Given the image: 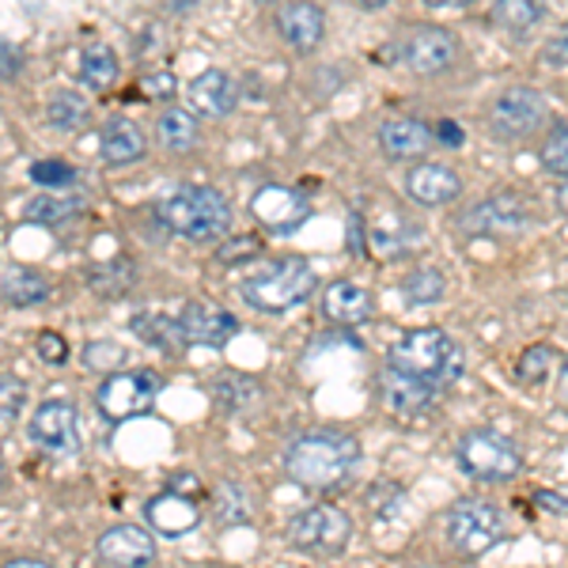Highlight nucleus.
<instances>
[{"label":"nucleus","instance_id":"f257e3e1","mask_svg":"<svg viewBox=\"0 0 568 568\" xmlns=\"http://www.w3.org/2000/svg\"><path fill=\"white\" fill-rule=\"evenodd\" d=\"M361 463V439L337 428H315L292 439L288 455H284V470L292 481L307 485V489H329V485L345 481Z\"/></svg>","mask_w":568,"mask_h":568},{"label":"nucleus","instance_id":"f03ea898","mask_svg":"<svg viewBox=\"0 0 568 568\" xmlns=\"http://www.w3.org/2000/svg\"><path fill=\"white\" fill-rule=\"evenodd\" d=\"M387 368L402 372V375H414V379H425V383H433V387L447 390L463 375L466 361H463V349L444 334V329L425 326V329H409V334H402L398 342L390 345Z\"/></svg>","mask_w":568,"mask_h":568},{"label":"nucleus","instance_id":"7ed1b4c3","mask_svg":"<svg viewBox=\"0 0 568 568\" xmlns=\"http://www.w3.org/2000/svg\"><path fill=\"white\" fill-rule=\"evenodd\" d=\"M160 216L175 235L197 240V243L227 235V227H232V205H227V197L213 186L175 190V194L160 205Z\"/></svg>","mask_w":568,"mask_h":568},{"label":"nucleus","instance_id":"20e7f679","mask_svg":"<svg viewBox=\"0 0 568 568\" xmlns=\"http://www.w3.org/2000/svg\"><path fill=\"white\" fill-rule=\"evenodd\" d=\"M315 288V270L304 258H277L243 281V300L262 315H284Z\"/></svg>","mask_w":568,"mask_h":568},{"label":"nucleus","instance_id":"39448f33","mask_svg":"<svg viewBox=\"0 0 568 568\" xmlns=\"http://www.w3.org/2000/svg\"><path fill=\"white\" fill-rule=\"evenodd\" d=\"M353 538V519L349 511L334 508V504H311V508L296 511L288 519V542L300 554L311 557H337L345 554Z\"/></svg>","mask_w":568,"mask_h":568},{"label":"nucleus","instance_id":"423d86ee","mask_svg":"<svg viewBox=\"0 0 568 568\" xmlns=\"http://www.w3.org/2000/svg\"><path fill=\"white\" fill-rule=\"evenodd\" d=\"M459 466L470 478L500 485L524 470V455L497 428H474V433H466L459 439Z\"/></svg>","mask_w":568,"mask_h":568},{"label":"nucleus","instance_id":"0eeeda50","mask_svg":"<svg viewBox=\"0 0 568 568\" xmlns=\"http://www.w3.org/2000/svg\"><path fill=\"white\" fill-rule=\"evenodd\" d=\"M447 542L463 557H485L504 538V516L489 500H459L447 511Z\"/></svg>","mask_w":568,"mask_h":568},{"label":"nucleus","instance_id":"6e6552de","mask_svg":"<svg viewBox=\"0 0 568 568\" xmlns=\"http://www.w3.org/2000/svg\"><path fill=\"white\" fill-rule=\"evenodd\" d=\"M155 394H160V375L155 372H149V368L114 372V375H106V383L99 387L95 406L110 425H122V420L149 414Z\"/></svg>","mask_w":568,"mask_h":568},{"label":"nucleus","instance_id":"1a4fd4ad","mask_svg":"<svg viewBox=\"0 0 568 568\" xmlns=\"http://www.w3.org/2000/svg\"><path fill=\"white\" fill-rule=\"evenodd\" d=\"M398 61L417 77H436V72H447L459 61V39L447 27H409L398 39Z\"/></svg>","mask_w":568,"mask_h":568},{"label":"nucleus","instance_id":"9d476101","mask_svg":"<svg viewBox=\"0 0 568 568\" xmlns=\"http://www.w3.org/2000/svg\"><path fill=\"white\" fill-rule=\"evenodd\" d=\"M542 122H546V95L535 88L504 91L489 110V130L497 141H519V136H530Z\"/></svg>","mask_w":568,"mask_h":568},{"label":"nucleus","instance_id":"9b49d317","mask_svg":"<svg viewBox=\"0 0 568 568\" xmlns=\"http://www.w3.org/2000/svg\"><path fill=\"white\" fill-rule=\"evenodd\" d=\"M251 213L265 232L292 235V232H300V224L311 216V201L307 194H300V190H292V186H262L251 201Z\"/></svg>","mask_w":568,"mask_h":568},{"label":"nucleus","instance_id":"f8f14e48","mask_svg":"<svg viewBox=\"0 0 568 568\" xmlns=\"http://www.w3.org/2000/svg\"><path fill=\"white\" fill-rule=\"evenodd\" d=\"M527 205L519 201L511 190H500V194L478 201V205L470 209V213H463L455 224L463 227V232L470 235H504V232H524L527 227Z\"/></svg>","mask_w":568,"mask_h":568},{"label":"nucleus","instance_id":"ddd939ff","mask_svg":"<svg viewBox=\"0 0 568 568\" xmlns=\"http://www.w3.org/2000/svg\"><path fill=\"white\" fill-rule=\"evenodd\" d=\"M175 323L182 329V342L205 345V349H220V345H227L235 337V329H240L232 311L209 304V300H194V304H186Z\"/></svg>","mask_w":568,"mask_h":568},{"label":"nucleus","instance_id":"4468645a","mask_svg":"<svg viewBox=\"0 0 568 568\" xmlns=\"http://www.w3.org/2000/svg\"><path fill=\"white\" fill-rule=\"evenodd\" d=\"M31 439L50 455L77 452V406L69 398H50L34 409Z\"/></svg>","mask_w":568,"mask_h":568},{"label":"nucleus","instance_id":"2eb2a0df","mask_svg":"<svg viewBox=\"0 0 568 568\" xmlns=\"http://www.w3.org/2000/svg\"><path fill=\"white\" fill-rule=\"evenodd\" d=\"M99 561L110 568H149L155 561V538L144 527H110L106 535H99L95 546Z\"/></svg>","mask_w":568,"mask_h":568},{"label":"nucleus","instance_id":"dca6fc26","mask_svg":"<svg viewBox=\"0 0 568 568\" xmlns=\"http://www.w3.org/2000/svg\"><path fill=\"white\" fill-rule=\"evenodd\" d=\"M379 394H383V406L390 409V414L398 417H417L425 414V409H433V402L439 398V387L425 379H414V375H402L387 368L379 379Z\"/></svg>","mask_w":568,"mask_h":568},{"label":"nucleus","instance_id":"f3484780","mask_svg":"<svg viewBox=\"0 0 568 568\" xmlns=\"http://www.w3.org/2000/svg\"><path fill=\"white\" fill-rule=\"evenodd\" d=\"M406 194L428 209L452 205L455 197H463V179L444 163H417L406 175Z\"/></svg>","mask_w":568,"mask_h":568},{"label":"nucleus","instance_id":"a211bd4d","mask_svg":"<svg viewBox=\"0 0 568 568\" xmlns=\"http://www.w3.org/2000/svg\"><path fill=\"white\" fill-rule=\"evenodd\" d=\"M277 31L284 34V42L292 50L307 53L323 42V31H326V20H323V8L311 4V0H296V4H284L277 12Z\"/></svg>","mask_w":568,"mask_h":568},{"label":"nucleus","instance_id":"6ab92c4d","mask_svg":"<svg viewBox=\"0 0 568 568\" xmlns=\"http://www.w3.org/2000/svg\"><path fill=\"white\" fill-rule=\"evenodd\" d=\"M144 516H149V524L160 530V535L168 538H182L190 535L197 524H201V508L194 497H179V493H160V497L149 500V508H144Z\"/></svg>","mask_w":568,"mask_h":568},{"label":"nucleus","instance_id":"aec40b11","mask_svg":"<svg viewBox=\"0 0 568 568\" xmlns=\"http://www.w3.org/2000/svg\"><path fill=\"white\" fill-rule=\"evenodd\" d=\"M323 311H326L329 323H337V326H361V323H368V318H372L375 300H372V292L364 288V284L334 281L326 288V296H323Z\"/></svg>","mask_w":568,"mask_h":568},{"label":"nucleus","instance_id":"412c9836","mask_svg":"<svg viewBox=\"0 0 568 568\" xmlns=\"http://www.w3.org/2000/svg\"><path fill=\"white\" fill-rule=\"evenodd\" d=\"M379 144L390 160H420L433 149V125H425L420 118H390L379 125Z\"/></svg>","mask_w":568,"mask_h":568},{"label":"nucleus","instance_id":"4be33fe9","mask_svg":"<svg viewBox=\"0 0 568 568\" xmlns=\"http://www.w3.org/2000/svg\"><path fill=\"white\" fill-rule=\"evenodd\" d=\"M235 103H240L235 80L220 69H205L194 84H190V106L205 118H227L235 110Z\"/></svg>","mask_w":568,"mask_h":568},{"label":"nucleus","instance_id":"5701e85b","mask_svg":"<svg viewBox=\"0 0 568 568\" xmlns=\"http://www.w3.org/2000/svg\"><path fill=\"white\" fill-rule=\"evenodd\" d=\"M144 133L141 125L130 122V118H110L99 133V155L110 163V168H125V163H136L144 155Z\"/></svg>","mask_w":568,"mask_h":568},{"label":"nucleus","instance_id":"b1692460","mask_svg":"<svg viewBox=\"0 0 568 568\" xmlns=\"http://www.w3.org/2000/svg\"><path fill=\"white\" fill-rule=\"evenodd\" d=\"M0 296H4L8 307H34L50 296V281H45L42 273L27 270V265H12V270H4V277H0Z\"/></svg>","mask_w":568,"mask_h":568},{"label":"nucleus","instance_id":"393cba45","mask_svg":"<svg viewBox=\"0 0 568 568\" xmlns=\"http://www.w3.org/2000/svg\"><path fill=\"white\" fill-rule=\"evenodd\" d=\"M133 281H136V265L125 258H114V262H103V265H95V270H88V288L106 300L125 296V292L133 288Z\"/></svg>","mask_w":568,"mask_h":568},{"label":"nucleus","instance_id":"a878e982","mask_svg":"<svg viewBox=\"0 0 568 568\" xmlns=\"http://www.w3.org/2000/svg\"><path fill=\"white\" fill-rule=\"evenodd\" d=\"M130 329L136 337H141L144 345H152V349H168V353H179L182 345V329L175 318H163V315H152V311H144V315H136Z\"/></svg>","mask_w":568,"mask_h":568},{"label":"nucleus","instance_id":"bb28decb","mask_svg":"<svg viewBox=\"0 0 568 568\" xmlns=\"http://www.w3.org/2000/svg\"><path fill=\"white\" fill-rule=\"evenodd\" d=\"M118 72H122V69H118V58H114V50H110L106 42H91L84 50V58H80V77H84V84L95 88V91L114 88Z\"/></svg>","mask_w":568,"mask_h":568},{"label":"nucleus","instance_id":"cd10ccee","mask_svg":"<svg viewBox=\"0 0 568 568\" xmlns=\"http://www.w3.org/2000/svg\"><path fill=\"white\" fill-rule=\"evenodd\" d=\"M84 209V201L80 197H53V194H42L34 201H27L23 216L27 224H42V227H61L65 220H72Z\"/></svg>","mask_w":568,"mask_h":568},{"label":"nucleus","instance_id":"c85d7f7f","mask_svg":"<svg viewBox=\"0 0 568 568\" xmlns=\"http://www.w3.org/2000/svg\"><path fill=\"white\" fill-rule=\"evenodd\" d=\"M160 141L168 144L171 152H190L197 144V122L190 110L182 106H168L160 114Z\"/></svg>","mask_w":568,"mask_h":568},{"label":"nucleus","instance_id":"c756f323","mask_svg":"<svg viewBox=\"0 0 568 568\" xmlns=\"http://www.w3.org/2000/svg\"><path fill=\"white\" fill-rule=\"evenodd\" d=\"M45 118H50L53 130L77 133V130H84V125H88L91 110H88L84 99L77 95V91H58V95L50 99V106H45Z\"/></svg>","mask_w":568,"mask_h":568},{"label":"nucleus","instance_id":"7c9ffc66","mask_svg":"<svg viewBox=\"0 0 568 568\" xmlns=\"http://www.w3.org/2000/svg\"><path fill=\"white\" fill-rule=\"evenodd\" d=\"M557 368H561V353H557L554 345H530V349L519 356L516 375L527 387H542Z\"/></svg>","mask_w":568,"mask_h":568},{"label":"nucleus","instance_id":"2f4dec72","mask_svg":"<svg viewBox=\"0 0 568 568\" xmlns=\"http://www.w3.org/2000/svg\"><path fill=\"white\" fill-rule=\"evenodd\" d=\"M258 398H262V387L254 379H246V375H224V379L216 383V402L227 414H243V409H251Z\"/></svg>","mask_w":568,"mask_h":568},{"label":"nucleus","instance_id":"473e14b6","mask_svg":"<svg viewBox=\"0 0 568 568\" xmlns=\"http://www.w3.org/2000/svg\"><path fill=\"white\" fill-rule=\"evenodd\" d=\"M546 16V0H497V20L508 31L524 34Z\"/></svg>","mask_w":568,"mask_h":568},{"label":"nucleus","instance_id":"72a5a7b5","mask_svg":"<svg viewBox=\"0 0 568 568\" xmlns=\"http://www.w3.org/2000/svg\"><path fill=\"white\" fill-rule=\"evenodd\" d=\"M402 296H406L409 304H417V307L436 304V300L444 296V273H439V270H417V273H409V277L402 281Z\"/></svg>","mask_w":568,"mask_h":568},{"label":"nucleus","instance_id":"f704fd0d","mask_svg":"<svg viewBox=\"0 0 568 568\" xmlns=\"http://www.w3.org/2000/svg\"><path fill=\"white\" fill-rule=\"evenodd\" d=\"M216 511H220V519L224 524H246L251 519V497H246V489L240 481H224V485H216Z\"/></svg>","mask_w":568,"mask_h":568},{"label":"nucleus","instance_id":"c9c22d12","mask_svg":"<svg viewBox=\"0 0 568 568\" xmlns=\"http://www.w3.org/2000/svg\"><path fill=\"white\" fill-rule=\"evenodd\" d=\"M27 406V387L16 375H0V425H12Z\"/></svg>","mask_w":568,"mask_h":568},{"label":"nucleus","instance_id":"e433bc0d","mask_svg":"<svg viewBox=\"0 0 568 568\" xmlns=\"http://www.w3.org/2000/svg\"><path fill=\"white\" fill-rule=\"evenodd\" d=\"M84 364L91 372L110 375L114 368H122V364H125V349H122V345H114V342H91L84 349Z\"/></svg>","mask_w":568,"mask_h":568},{"label":"nucleus","instance_id":"4c0bfd02","mask_svg":"<svg viewBox=\"0 0 568 568\" xmlns=\"http://www.w3.org/2000/svg\"><path fill=\"white\" fill-rule=\"evenodd\" d=\"M542 163H546L549 175L565 179V171H568V136H565V125H557V130L546 136Z\"/></svg>","mask_w":568,"mask_h":568},{"label":"nucleus","instance_id":"58836bf2","mask_svg":"<svg viewBox=\"0 0 568 568\" xmlns=\"http://www.w3.org/2000/svg\"><path fill=\"white\" fill-rule=\"evenodd\" d=\"M31 179L39 182V186H69L72 182V168L61 160H42L31 168Z\"/></svg>","mask_w":568,"mask_h":568},{"label":"nucleus","instance_id":"ea45409f","mask_svg":"<svg viewBox=\"0 0 568 568\" xmlns=\"http://www.w3.org/2000/svg\"><path fill=\"white\" fill-rule=\"evenodd\" d=\"M34 349H39V356L45 364H65L69 361V345L61 334H53V329H42L39 342H34Z\"/></svg>","mask_w":568,"mask_h":568},{"label":"nucleus","instance_id":"a19ab883","mask_svg":"<svg viewBox=\"0 0 568 568\" xmlns=\"http://www.w3.org/2000/svg\"><path fill=\"white\" fill-rule=\"evenodd\" d=\"M254 254H262V240H254V235H243V240H235V243L220 246V254H216V258L224 262V265H232V262L254 258Z\"/></svg>","mask_w":568,"mask_h":568},{"label":"nucleus","instance_id":"79ce46f5","mask_svg":"<svg viewBox=\"0 0 568 568\" xmlns=\"http://www.w3.org/2000/svg\"><path fill=\"white\" fill-rule=\"evenodd\" d=\"M20 69H23V53L16 50L12 42L0 39V80H16L20 77Z\"/></svg>","mask_w":568,"mask_h":568},{"label":"nucleus","instance_id":"37998d69","mask_svg":"<svg viewBox=\"0 0 568 568\" xmlns=\"http://www.w3.org/2000/svg\"><path fill=\"white\" fill-rule=\"evenodd\" d=\"M171 493H179V497H201V481L194 478V474H175L171 478Z\"/></svg>","mask_w":568,"mask_h":568},{"label":"nucleus","instance_id":"c03bdc74","mask_svg":"<svg viewBox=\"0 0 568 568\" xmlns=\"http://www.w3.org/2000/svg\"><path fill=\"white\" fill-rule=\"evenodd\" d=\"M433 141H444V144H452V149H459V144H463V130L455 122H439L436 130H433Z\"/></svg>","mask_w":568,"mask_h":568},{"label":"nucleus","instance_id":"a18cd8bd","mask_svg":"<svg viewBox=\"0 0 568 568\" xmlns=\"http://www.w3.org/2000/svg\"><path fill=\"white\" fill-rule=\"evenodd\" d=\"M535 504H538V508H546V511H557V516H565V497H561V493L538 489L535 493Z\"/></svg>","mask_w":568,"mask_h":568},{"label":"nucleus","instance_id":"49530a36","mask_svg":"<svg viewBox=\"0 0 568 568\" xmlns=\"http://www.w3.org/2000/svg\"><path fill=\"white\" fill-rule=\"evenodd\" d=\"M144 91H149V95H155V91H160V95H171V91H175V80H171V72H160V77H152L144 80Z\"/></svg>","mask_w":568,"mask_h":568},{"label":"nucleus","instance_id":"de8ad7c7","mask_svg":"<svg viewBox=\"0 0 568 568\" xmlns=\"http://www.w3.org/2000/svg\"><path fill=\"white\" fill-rule=\"evenodd\" d=\"M546 61H549V65H557V69H565V34L554 45H546Z\"/></svg>","mask_w":568,"mask_h":568},{"label":"nucleus","instance_id":"09e8293b","mask_svg":"<svg viewBox=\"0 0 568 568\" xmlns=\"http://www.w3.org/2000/svg\"><path fill=\"white\" fill-rule=\"evenodd\" d=\"M0 568H53L50 561H42V557H16V561L0 565Z\"/></svg>","mask_w":568,"mask_h":568},{"label":"nucleus","instance_id":"8fccbe9b","mask_svg":"<svg viewBox=\"0 0 568 568\" xmlns=\"http://www.w3.org/2000/svg\"><path fill=\"white\" fill-rule=\"evenodd\" d=\"M425 4H433V8H463V4H470V0H425Z\"/></svg>","mask_w":568,"mask_h":568},{"label":"nucleus","instance_id":"3c124183","mask_svg":"<svg viewBox=\"0 0 568 568\" xmlns=\"http://www.w3.org/2000/svg\"><path fill=\"white\" fill-rule=\"evenodd\" d=\"M361 4H364V8H383L387 0H361Z\"/></svg>","mask_w":568,"mask_h":568},{"label":"nucleus","instance_id":"603ef678","mask_svg":"<svg viewBox=\"0 0 568 568\" xmlns=\"http://www.w3.org/2000/svg\"><path fill=\"white\" fill-rule=\"evenodd\" d=\"M0 485H4V463H0Z\"/></svg>","mask_w":568,"mask_h":568}]
</instances>
